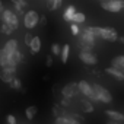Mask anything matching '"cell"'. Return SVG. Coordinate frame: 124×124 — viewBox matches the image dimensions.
<instances>
[{
    "instance_id": "15",
    "label": "cell",
    "mask_w": 124,
    "mask_h": 124,
    "mask_svg": "<svg viewBox=\"0 0 124 124\" xmlns=\"http://www.w3.org/2000/svg\"><path fill=\"white\" fill-rule=\"evenodd\" d=\"M111 66H112V67H117V69H120V70H123V69H124V54L114 57V58L111 60Z\"/></svg>"
},
{
    "instance_id": "25",
    "label": "cell",
    "mask_w": 124,
    "mask_h": 124,
    "mask_svg": "<svg viewBox=\"0 0 124 124\" xmlns=\"http://www.w3.org/2000/svg\"><path fill=\"white\" fill-rule=\"evenodd\" d=\"M53 114L55 117H60V115H66V111L63 109V107H61V105H54L53 107Z\"/></svg>"
},
{
    "instance_id": "16",
    "label": "cell",
    "mask_w": 124,
    "mask_h": 124,
    "mask_svg": "<svg viewBox=\"0 0 124 124\" xmlns=\"http://www.w3.org/2000/svg\"><path fill=\"white\" fill-rule=\"evenodd\" d=\"M69 53H70V45L69 44H64L61 47V53H60V58H61V63L66 64L67 60H69Z\"/></svg>"
},
{
    "instance_id": "13",
    "label": "cell",
    "mask_w": 124,
    "mask_h": 124,
    "mask_svg": "<svg viewBox=\"0 0 124 124\" xmlns=\"http://www.w3.org/2000/svg\"><path fill=\"white\" fill-rule=\"evenodd\" d=\"M80 39H83V41H88V42H91V44H93L95 45V39H96V37L88 29V28H85L83 31H80Z\"/></svg>"
},
{
    "instance_id": "4",
    "label": "cell",
    "mask_w": 124,
    "mask_h": 124,
    "mask_svg": "<svg viewBox=\"0 0 124 124\" xmlns=\"http://www.w3.org/2000/svg\"><path fill=\"white\" fill-rule=\"evenodd\" d=\"M2 22L10 23L15 29H18V26H19L18 15H16L13 10H10V9H3V10H2Z\"/></svg>"
},
{
    "instance_id": "17",
    "label": "cell",
    "mask_w": 124,
    "mask_h": 124,
    "mask_svg": "<svg viewBox=\"0 0 124 124\" xmlns=\"http://www.w3.org/2000/svg\"><path fill=\"white\" fill-rule=\"evenodd\" d=\"M29 48H31V53H32V54H37V53L41 50V38H39V37H34V38H32V42H31V45H29Z\"/></svg>"
},
{
    "instance_id": "9",
    "label": "cell",
    "mask_w": 124,
    "mask_h": 124,
    "mask_svg": "<svg viewBox=\"0 0 124 124\" xmlns=\"http://www.w3.org/2000/svg\"><path fill=\"white\" fill-rule=\"evenodd\" d=\"M101 38H104V39H107V41H117L118 39V34H117V31L114 29V28H102V32H101Z\"/></svg>"
},
{
    "instance_id": "3",
    "label": "cell",
    "mask_w": 124,
    "mask_h": 124,
    "mask_svg": "<svg viewBox=\"0 0 124 124\" xmlns=\"http://www.w3.org/2000/svg\"><path fill=\"white\" fill-rule=\"evenodd\" d=\"M39 23V15L35 10H28L23 18V25L26 29H32Z\"/></svg>"
},
{
    "instance_id": "22",
    "label": "cell",
    "mask_w": 124,
    "mask_h": 124,
    "mask_svg": "<svg viewBox=\"0 0 124 124\" xmlns=\"http://www.w3.org/2000/svg\"><path fill=\"white\" fill-rule=\"evenodd\" d=\"M85 21H86V15L82 12H76L73 15V19H72V22H75V23H83Z\"/></svg>"
},
{
    "instance_id": "35",
    "label": "cell",
    "mask_w": 124,
    "mask_h": 124,
    "mask_svg": "<svg viewBox=\"0 0 124 124\" xmlns=\"http://www.w3.org/2000/svg\"><path fill=\"white\" fill-rule=\"evenodd\" d=\"M6 121H8L9 124H16V117H15V115H8V117H6Z\"/></svg>"
},
{
    "instance_id": "1",
    "label": "cell",
    "mask_w": 124,
    "mask_h": 124,
    "mask_svg": "<svg viewBox=\"0 0 124 124\" xmlns=\"http://www.w3.org/2000/svg\"><path fill=\"white\" fill-rule=\"evenodd\" d=\"M92 86H93V91H95L96 99H98L99 102H104V104H109V102H112V95H111L104 86H101V85H98V83H93Z\"/></svg>"
},
{
    "instance_id": "2",
    "label": "cell",
    "mask_w": 124,
    "mask_h": 124,
    "mask_svg": "<svg viewBox=\"0 0 124 124\" xmlns=\"http://www.w3.org/2000/svg\"><path fill=\"white\" fill-rule=\"evenodd\" d=\"M101 8L107 12H112V13H117L120 10L124 9V0H104L101 3Z\"/></svg>"
},
{
    "instance_id": "27",
    "label": "cell",
    "mask_w": 124,
    "mask_h": 124,
    "mask_svg": "<svg viewBox=\"0 0 124 124\" xmlns=\"http://www.w3.org/2000/svg\"><path fill=\"white\" fill-rule=\"evenodd\" d=\"M79 47H80V50H83V51H91V50H92V47H93V44H91V42H88V41L80 39Z\"/></svg>"
},
{
    "instance_id": "8",
    "label": "cell",
    "mask_w": 124,
    "mask_h": 124,
    "mask_svg": "<svg viewBox=\"0 0 124 124\" xmlns=\"http://www.w3.org/2000/svg\"><path fill=\"white\" fill-rule=\"evenodd\" d=\"M15 78H16V70L8 69V67H2V70H0V80L2 82L10 83Z\"/></svg>"
},
{
    "instance_id": "14",
    "label": "cell",
    "mask_w": 124,
    "mask_h": 124,
    "mask_svg": "<svg viewBox=\"0 0 124 124\" xmlns=\"http://www.w3.org/2000/svg\"><path fill=\"white\" fill-rule=\"evenodd\" d=\"M3 50L6 51V54H8V55H12V54H13V51H15V50H18V41H16V39H9V41L5 44Z\"/></svg>"
},
{
    "instance_id": "29",
    "label": "cell",
    "mask_w": 124,
    "mask_h": 124,
    "mask_svg": "<svg viewBox=\"0 0 124 124\" xmlns=\"http://www.w3.org/2000/svg\"><path fill=\"white\" fill-rule=\"evenodd\" d=\"M66 115H69L70 118H73L76 123H85V118H83L82 115H79V114H75V112H69V114H66Z\"/></svg>"
},
{
    "instance_id": "26",
    "label": "cell",
    "mask_w": 124,
    "mask_h": 124,
    "mask_svg": "<svg viewBox=\"0 0 124 124\" xmlns=\"http://www.w3.org/2000/svg\"><path fill=\"white\" fill-rule=\"evenodd\" d=\"M9 85H10V88H12V89H15V91H21V88H22V82H21V79H19V78H15Z\"/></svg>"
},
{
    "instance_id": "37",
    "label": "cell",
    "mask_w": 124,
    "mask_h": 124,
    "mask_svg": "<svg viewBox=\"0 0 124 124\" xmlns=\"http://www.w3.org/2000/svg\"><path fill=\"white\" fill-rule=\"evenodd\" d=\"M47 22H48V21H47V16H45V15L39 16V23H41V25H44V26H45V25H47Z\"/></svg>"
},
{
    "instance_id": "39",
    "label": "cell",
    "mask_w": 124,
    "mask_h": 124,
    "mask_svg": "<svg viewBox=\"0 0 124 124\" xmlns=\"http://www.w3.org/2000/svg\"><path fill=\"white\" fill-rule=\"evenodd\" d=\"M120 41H121V42H123V44H124V35H123V37H121V38H120Z\"/></svg>"
},
{
    "instance_id": "32",
    "label": "cell",
    "mask_w": 124,
    "mask_h": 124,
    "mask_svg": "<svg viewBox=\"0 0 124 124\" xmlns=\"http://www.w3.org/2000/svg\"><path fill=\"white\" fill-rule=\"evenodd\" d=\"M70 29H72V35H73V37H78V35L80 34V29H79L78 23H75V22L70 25Z\"/></svg>"
},
{
    "instance_id": "38",
    "label": "cell",
    "mask_w": 124,
    "mask_h": 124,
    "mask_svg": "<svg viewBox=\"0 0 124 124\" xmlns=\"http://www.w3.org/2000/svg\"><path fill=\"white\" fill-rule=\"evenodd\" d=\"M2 10H3V3H2V0H0V13H2Z\"/></svg>"
},
{
    "instance_id": "34",
    "label": "cell",
    "mask_w": 124,
    "mask_h": 124,
    "mask_svg": "<svg viewBox=\"0 0 124 124\" xmlns=\"http://www.w3.org/2000/svg\"><path fill=\"white\" fill-rule=\"evenodd\" d=\"M60 105H61V107H69V105H70V98H66V96H63V99H61Z\"/></svg>"
},
{
    "instance_id": "10",
    "label": "cell",
    "mask_w": 124,
    "mask_h": 124,
    "mask_svg": "<svg viewBox=\"0 0 124 124\" xmlns=\"http://www.w3.org/2000/svg\"><path fill=\"white\" fill-rule=\"evenodd\" d=\"M105 73H108L109 76H112L115 80H120V82H123V80H124V72H123V70H120V69H117V67L109 66V67H107V69H105Z\"/></svg>"
},
{
    "instance_id": "7",
    "label": "cell",
    "mask_w": 124,
    "mask_h": 124,
    "mask_svg": "<svg viewBox=\"0 0 124 124\" xmlns=\"http://www.w3.org/2000/svg\"><path fill=\"white\" fill-rule=\"evenodd\" d=\"M78 92H79V86H78L76 82H70L61 89V95L66 96V98H73V96L78 95Z\"/></svg>"
},
{
    "instance_id": "40",
    "label": "cell",
    "mask_w": 124,
    "mask_h": 124,
    "mask_svg": "<svg viewBox=\"0 0 124 124\" xmlns=\"http://www.w3.org/2000/svg\"><path fill=\"white\" fill-rule=\"evenodd\" d=\"M123 72H124V69H123Z\"/></svg>"
},
{
    "instance_id": "21",
    "label": "cell",
    "mask_w": 124,
    "mask_h": 124,
    "mask_svg": "<svg viewBox=\"0 0 124 124\" xmlns=\"http://www.w3.org/2000/svg\"><path fill=\"white\" fill-rule=\"evenodd\" d=\"M0 31H2L5 35H10L13 34V31H16L10 23H6V22H2V28H0Z\"/></svg>"
},
{
    "instance_id": "11",
    "label": "cell",
    "mask_w": 124,
    "mask_h": 124,
    "mask_svg": "<svg viewBox=\"0 0 124 124\" xmlns=\"http://www.w3.org/2000/svg\"><path fill=\"white\" fill-rule=\"evenodd\" d=\"M105 114H107V117L109 118L111 123H123V121H124V114H121V112H118V111L108 109V111H105Z\"/></svg>"
},
{
    "instance_id": "24",
    "label": "cell",
    "mask_w": 124,
    "mask_h": 124,
    "mask_svg": "<svg viewBox=\"0 0 124 124\" xmlns=\"http://www.w3.org/2000/svg\"><path fill=\"white\" fill-rule=\"evenodd\" d=\"M9 57H12L18 64L21 63V61H23V54L19 51V48H18V50H15V51H13V54H12V55H9Z\"/></svg>"
},
{
    "instance_id": "31",
    "label": "cell",
    "mask_w": 124,
    "mask_h": 124,
    "mask_svg": "<svg viewBox=\"0 0 124 124\" xmlns=\"http://www.w3.org/2000/svg\"><path fill=\"white\" fill-rule=\"evenodd\" d=\"M8 58H9V55L6 54V51L5 50H0V66H3L8 61Z\"/></svg>"
},
{
    "instance_id": "33",
    "label": "cell",
    "mask_w": 124,
    "mask_h": 124,
    "mask_svg": "<svg viewBox=\"0 0 124 124\" xmlns=\"http://www.w3.org/2000/svg\"><path fill=\"white\" fill-rule=\"evenodd\" d=\"M32 38H34V37L31 35V32H26V34H25V45H26V47H29V45H31Z\"/></svg>"
},
{
    "instance_id": "6",
    "label": "cell",
    "mask_w": 124,
    "mask_h": 124,
    "mask_svg": "<svg viewBox=\"0 0 124 124\" xmlns=\"http://www.w3.org/2000/svg\"><path fill=\"white\" fill-rule=\"evenodd\" d=\"M79 58L83 61L85 64H88V66H95V64L98 63V57H96L93 53H91V51H83V50H80Z\"/></svg>"
},
{
    "instance_id": "30",
    "label": "cell",
    "mask_w": 124,
    "mask_h": 124,
    "mask_svg": "<svg viewBox=\"0 0 124 124\" xmlns=\"http://www.w3.org/2000/svg\"><path fill=\"white\" fill-rule=\"evenodd\" d=\"M51 53H53V55H60V53H61V47H60L57 42H54V44L51 45Z\"/></svg>"
},
{
    "instance_id": "5",
    "label": "cell",
    "mask_w": 124,
    "mask_h": 124,
    "mask_svg": "<svg viewBox=\"0 0 124 124\" xmlns=\"http://www.w3.org/2000/svg\"><path fill=\"white\" fill-rule=\"evenodd\" d=\"M78 86H79V92H82L85 96H89L92 101H98L96 95H95V91H93V86L91 83H88L86 80H80L78 83Z\"/></svg>"
},
{
    "instance_id": "18",
    "label": "cell",
    "mask_w": 124,
    "mask_h": 124,
    "mask_svg": "<svg viewBox=\"0 0 124 124\" xmlns=\"http://www.w3.org/2000/svg\"><path fill=\"white\" fill-rule=\"evenodd\" d=\"M78 10H76V8L75 6H67L66 8V10H64V13H63V18H64V21H67V22H72V19H73V15L76 13Z\"/></svg>"
},
{
    "instance_id": "12",
    "label": "cell",
    "mask_w": 124,
    "mask_h": 124,
    "mask_svg": "<svg viewBox=\"0 0 124 124\" xmlns=\"http://www.w3.org/2000/svg\"><path fill=\"white\" fill-rule=\"evenodd\" d=\"M10 2L13 3V8L19 15H22L25 12V8H28V0H10Z\"/></svg>"
},
{
    "instance_id": "19",
    "label": "cell",
    "mask_w": 124,
    "mask_h": 124,
    "mask_svg": "<svg viewBox=\"0 0 124 124\" xmlns=\"http://www.w3.org/2000/svg\"><path fill=\"white\" fill-rule=\"evenodd\" d=\"M79 104H80V108H82L85 112H93V105L91 104V101H88V99H82Z\"/></svg>"
},
{
    "instance_id": "28",
    "label": "cell",
    "mask_w": 124,
    "mask_h": 124,
    "mask_svg": "<svg viewBox=\"0 0 124 124\" xmlns=\"http://www.w3.org/2000/svg\"><path fill=\"white\" fill-rule=\"evenodd\" d=\"M88 29L96 37V38H101V32H102V28H99V26H88Z\"/></svg>"
},
{
    "instance_id": "36",
    "label": "cell",
    "mask_w": 124,
    "mask_h": 124,
    "mask_svg": "<svg viewBox=\"0 0 124 124\" xmlns=\"http://www.w3.org/2000/svg\"><path fill=\"white\" fill-rule=\"evenodd\" d=\"M45 63H47V66H48V67H50V66H53V54H48V55H47Z\"/></svg>"
},
{
    "instance_id": "23",
    "label": "cell",
    "mask_w": 124,
    "mask_h": 124,
    "mask_svg": "<svg viewBox=\"0 0 124 124\" xmlns=\"http://www.w3.org/2000/svg\"><path fill=\"white\" fill-rule=\"evenodd\" d=\"M61 2L63 0H47V5H48V9L50 10H55L61 6Z\"/></svg>"
},
{
    "instance_id": "20",
    "label": "cell",
    "mask_w": 124,
    "mask_h": 124,
    "mask_svg": "<svg viewBox=\"0 0 124 124\" xmlns=\"http://www.w3.org/2000/svg\"><path fill=\"white\" fill-rule=\"evenodd\" d=\"M37 112H38V108H37L35 105H31V107H28V108L25 109V115H26L28 120H32V118L37 115Z\"/></svg>"
}]
</instances>
